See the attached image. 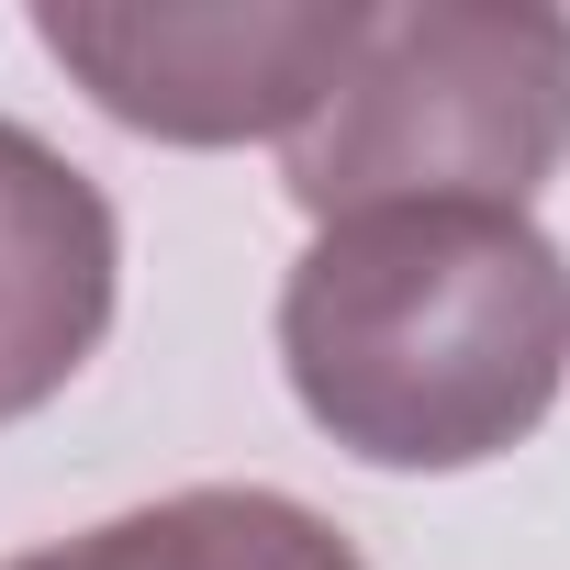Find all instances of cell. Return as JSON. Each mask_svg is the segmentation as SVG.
Instances as JSON below:
<instances>
[{
  "instance_id": "obj_2",
  "label": "cell",
  "mask_w": 570,
  "mask_h": 570,
  "mask_svg": "<svg viewBox=\"0 0 570 570\" xmlns=\"http://www.w3.org/2000/svg\"><path fill=\"white\" fill-rule=\"evenodd\" d=\"M570 157V12L548 0H358L314 112L279 135V190L314 224L470 202L525 213Z\"/></svg>"
},
{
  "instance_id": "obj_4",
  "label": "cell",
  "mask_w": 570,
  "mask_h": 570,
  "mask_svg": "<svg viewBox=\"0 0 570 570\" xmlns=\"http://www.w3.org/2000/svg\"><path fill=\"white\" fill-rule=\"evenodd\" d=\"M112 303H124L112 190L68 146L0 112V425H23L101 358Z\"/></svg>"
},
{
  "instance_id": "obj_5",
  "label": "cell",
  "mask_w": 570,
  "mask_h": 570,
  "mask_svg": "<svg viewBox=\"0 0 570 570\" xmlns=\"http://www.w3.org/2000/svg\"><path fill=\"white\" fill-rule=\"evenodd\" d=\"M12 570H370L358 537L268 481H202L135 514H101L57 548H23Z\"/></svg>"
},
{
  "instance_id": "obj_3",
  "label": "cell",
  "mask_w": 570,
  "mask_h": 570,
  "mask_svg": "<svg viewBox=\"0 0 570 570\" xmlns=\"http://www.w3.org/2000/svg\"><path fill=\"white\" fill-rule=\"evenodd\" d=\"M358 35V0H35V46L157 146L292 135Z\"/></svg>"
},
{
  "instance_id": "obj_1",
  "label": "cell",
  "mask_w": 570,
  "mask_h": 570,
  "mask_svg": "<svg viewBox=\"0 0 570 570\" xmlns=\"http://www.w3.org/2000/svg\"><path fill=\"white\" fill-rule=\"evenodd\" d=\"M292 403L370 470H481L559 414L570 257L525 213H336L279 279Z\"/></svg>"
}]
</instances>
